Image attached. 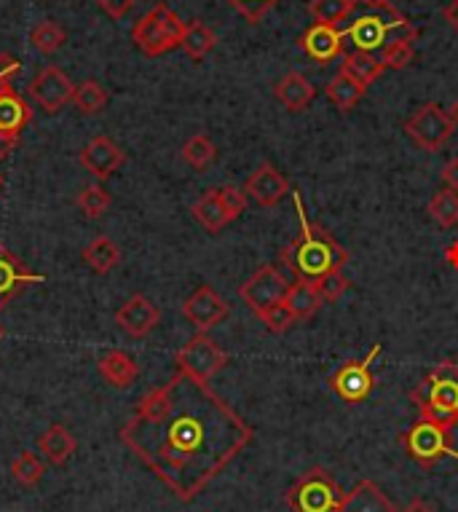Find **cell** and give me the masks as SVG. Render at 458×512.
<instances>
[{"label": "cell", "instance_id": "6da1fadb", "mask_svg": "<svg viewBox=\"0 0 458 512\" xmlns=\"http://www.w3.org/2000/svg\"><path fill=\"white\" fill-rule=\"evenodd\" d=\"M118 437L180 502H193L252 443L255 429L209 384L175 368L140 397Z\"/></svg>", "mask_w": 458, "mask_h": 512}, {"label": "cell", "instance_id": "7a4b0ae2", "mask_svg": "<svg viewBox=\"0 0 458 512\" xmlns=\"http://www.w3.org/2000/svg\"><path fill=\"white\" fill-rule=\"evenodd\" d=\"M292 202L298 210L300 234L282 250V263L287 266V271H292L298 279H306V282L325 277L330 271H343V266L349 263V252L335 242L330 231L311 223L306 210H303L300 194H292Z\"/></svg>", "mask_w": 458, "mask_h": 512}, {"label": "cell", "instance_id": "3957f363", "mask_svg": "<svg viewBox=\"0 0 458 512\" xmlns=\"http://www.w3.org/2000/svg\"><path fill=\"white\" fill-rule=\"evenodd\" d=\"M343 38L349 51H384L394 41H418V27L410 25L392 0L381 3H359L354 0V11L343 22Z\"/></svg>", "mask_w": 458, "mask_h": 512}, {"label": "cell", "instance_id": "277c9868", "mask_svg": "<svg viewBox=\"0 0 458 512\" xmlns=\"http://www.w3.org/2000/svg\"><path fill=\"white\" fill-rule=\"evenodd\" d=\"M410 403L424 419H434L445 427H458V365L440 362L434 365L416 389H410Z\"/></svg>", "mask_w": 458, "mask_h": 512}, {"label": "cell", "instance_id": "5b68a950", "mask_svg": "<svg viewBox=\"0 0 458 512\" xmlns=\"http://www.w3.org/2000/svg\"><path fill=\"white\" fill-rule=\"evenodd\" d=\"M185 25L188 22L177 17L167 3H156L148 14L134 22L132 41L145 57H164L172 49H180Z\"/></svg>", "mask_w": 458, "mask_h": 512}, {"label": "cell", "instance_id": "8992f818", "mask_svg": "<svg viewBox=\"0 0 458 512\" xmlns=\"http://www.w3.org/2000/svg\"><path fill=\"white\" fill-rule=\"evenodd\" d=\"M343 494L346 491L338 486L333 472L325 467H311L284 491V502L292 512H338Z\"/></svg>", "mask_w": 458, "mask_h": 512}, {"label": "cell", "instance_id": "52a82bcc", "mask_svg": "<svg viewBox=\"0 0 458 512\" xmlns=\"http://www.w3.org/2000/svg\"><path fill=\"white\" fill-rule=\"evenodd\" d=\"M397 440L405 448V454L416 464H421L424 470L440 464L442 459H458L456 445H453V429L434 419H424L421 416L405 432H400Z\"/></svg>", "mask_w": 458, "mask_h": 512}, {"label": "cell", "instance_id": "ba28073f", "mask_svg": "<svg viewBox=\"0 0 458 512\" xmlns=\"http://www.w3.org/2000/svg\"><path fill=\"white\" fill-rule=\"evenodd\" d=\"M456 132V124L448 110H442L437 102H426L405 118V135L426 153H437L445 148L450 137Z\"/></svg>", "mask_w": 458, "mask_h": 512}, {"label": "cell", "instance_id": "9c48e42d", "mask_svg": "<svg viewBox=\"0 0 458 512\" xmlns=\"http://www.w3.org/2000/svg\"><path fill=\"white\" fill-rule=\"evenodd\" d=\"M381 352H384V346L375 344L373 349L367 352L365 360L343 362L341 368L327 378V387H330V392L341 397L343 403H365L375 389V376H373V370H370V365H373L375 357H378Z\"/></svg>", "mask_w": 458, "mask_h": 512}, {"label": "cell", "instance_id": "30bf717a", "mask_svg": "<svg viewBox=\"0 0 458 512\" xmlns=\"http://www.w3.org/2000/svg\"><path fill=\"white\" fill-rule=\"evenodd\" d=\"M225 365H228V354H225L207 333H196V336H193L183 349H177L175 354V368L188 373V376H193L196 381H204V384H209Z\"/></svg>", "mask_w": 458, "mask_h": 512}, {"label": "cell", "instance_id": "8fae6325", "mask_svg": "<svg viewBox=\"0 0 458 512\" xmlns=\"http://www.w3.org/2000/svg\"><path fill=\"white\" fill-rule=\"evenodd\" d=\"M295 279H287V271L282 266H260L242 287H239V298L250 306L255 314L271 309L274 303H282L287 298V290Z\"/></svg>", "mask_w": 458, "mask_h": 512}, {"label": "cell", "instance_id": "7c38bea8", "mask_svg": "<svg viewBox=\"0 0 458 512\" xmlns=\"http://www.w3.org/2000/svg\"><path fill=\"white\" fill-rule=\"evenodd\" d=\"M75 94V84L70 81L62 68H43L38 76L30 81V100L43 110V113H57L67 105V102H73Z\"/></svg>", "mask_w": 458, "mask_h": 512}, {"label": "cell", "instance_id": "4fadbf2b", "mask_svg": "<svg viewBox=\"0 0 458 512\" xmlns=\"http://www.w3.org/2000/svg\"><path fill=\"white\" fill-rule=\"evenodd\" d=\"M231 314V306L223 295L217 293L215 287L201 285L199 290H193L183 301V317L191 322L199 333L217 328L225 317Z\"/></svg>", "mask_w": 458, "mask_h": 512}, {"label": "cell", "instance_id": "5bb4252c", "mask_svg": "<svg viewBox=\"0 0 458 512\" xmlns=\"http://www.w3.org/2000/svg\"><path fill=\"white\" fill-rule=\"evenodd\" d=\"M300 49L317 65H330L346 54V38H343V30L338 25L314 22L306 33L300 35Z\"/></svg>", "mask_w": 458, "mask_h": 512}, {"label": "cell", "instance_id": "9a60e30c", "mask_svg": "<svg viewBox=\"0 0 458 512\" xmlns=\"http://www.w3.org/2000/svg\"><path fill=\"white\" fill-rule=\"evenodd\" d=\"M161 311L156 303L150 301L148 295L134 293L129 301L116 311V325L124 330L126 336L145 338L148 333L159 328Z\"/></svg>", "mask_w": 458, "mask_h": 512}, {"label": "cell", "instance_id": "2e32d148", "mask_svg": "<svg viewBox=\"0 0 458 512\" xmlns=\"http://www.w3.org/2000/svg\"><path fill=\"white\" fill-rule=\"evenodd\" d=\"M78 161H81V167H84L92 177H97V180H108V177H113L118 169L124 167L126 153L118 148L116 140L100 135L92 137V140L84 145V151H81Z\"/></svg>", "mask_w": 458, "mask_h": 512}, {"label": "cell", "instance_id": "e0dca14e", "mask_svg": "<svg viewBox=\"0 0 458 512\" xmlns=\"http://www.w3.org/2000/svg\"><path fill=\"white\" fill-rule=\"evenodd\" d=\"M244 194L250 196L255 204H260V207H276L284 196L290 194V183H287V177L274 164L266 161V164H260L252 172L247 185H244Z\"/></svg>", "mask_w": 458, "mask_h": 512}, {"label": "cell", "instance_id": "ac0fdd59", "mask_svg": "<svg viewBox=\"0 0 458 512\" xmlns=\"http://www.w3.org/2000/svg\"><path fill=\"white\" fill-rule=\"evenodd\" d=\"M43 279H46L43 274L27 271L17 255L6 244H0V311L9 306L11 298L19 290H25L30 285H41Z\"/></svg>", "mask_w": 458, "mask_h": 512}, {"label": "cell", "instance_id": "d6986e66", "mask_svg": "<svg viewBox=\"0 0 458 512\" xmlns=\"http://www.w3.org/2000/svg\"><path fill=\"white\" fill-rule=\"evenodd\" d=\"M338 512H400L384 488L375 480H359L357 486L343 494Z\"/></svg>", "mask_w": 458, "mask_h": 512}, {"label": "cell", "instance_id": "ffe728a7", "mask_svg": "<svg viewBox=\"0 0 458 512\" xmlns=\"http://www.w3.org/2000/svg\"><path fill=\"white\" fill-rule=\"evenodd\" d=\"M274 97L290 113H303L314 102V97H317V86L311 84L306 76H300V73L292 70V73H287V76L276 81Z\"/></svg>", "mask_w": 458, "mask_h": 512}, {"label": "cell", "instance_id": "44dd1931", "mask_svg": "<svg viewBox=\"0 0 458 512\" xmlns=\"http://www.w3.org/2000/svg\"><path fill=\"white\" fill-rule=\"evenodd\" d=\"M30 121H33V108L27 105L25 97H19L14 86H3L0 89V132L19 137Z\"/></svg>", "mask_w": 458, "mask_h": 512}, {"label": "cell", "instance_id": "7402d4cb", "mask_svg": "<svg viewBox=\"0 0 458 512\" xmlns=\"http://www.w3.org/2000/svg\"><path fill=\"white\" fill-rule=\"evenodd\" d=\"M100 376L108 381L110 387L126 389L132 387L137 376H140V365L132 354L121 352V349H110L100 357Z\"/></svg>", "mask_w": 458, "mask_h": 512}, {"label": "cell", "instance_id": "603a6c76", "mask_svg": "<svg viewBox=\"0 0 458 512\" xmlns=\"http://www.w3.org/2000/svg\"><path fill=\"white\" fill-rule=\"evenodd\" d=\"M384 70V62H381L378 54H370V51H346L343 54L341 73L351 76L357 84L365 86V89L384 76Z\"/></svg>", "mask_w": 458, "mask_h": 512}, {"label": "cell", "instance_id": "cb8c5ba5", "mask_svg": "<svg viewBox=\"0 0 458 512\" xmlns=\"http://www.w3.org/2000/svg\"><path fill=\"white\" fill-rule=\"evenodd\" d=\"M38 448H41V454L46 456L54 467H62V464L75 454L78 443H75V437L70 429L62 427V424H51V427L38 437Z\"/></svg>", "mask_w": 458, "mask_h": 512}, {"label": "cell", "instance_id": "d4e9b609", "mask_svg": "<svg viewBox=\"0 0 458 512\" xmlns=\"http://www.w3.org/2000/svg\"><path fill=\"white\" fill-rule=\"evenodd\" d=\"M284 303L290 306L292 314H295V319H298V322H306V319H311L319 309H322V303L325 301H322V295L317 293L314 282L295 279V282L290 285V290H287V298H284Z\"/></svg>", "mask_w": 458, "mask_h": 512}, {"label": "cell", "instance_id": "484cf974", "mask_svg": "<svg viewBox=\"0 0 458 512\" xmlns=\"http://www.w3.org/2000/svg\"><path fill=\"white\" fill-rule=\"evenodd\" d=\"M81 258L97 274H110L121 263V250H118V244L110 236H94L92 242L84 247V252H81Z\"/></svg>", "mask_w": 458, "mask_h": 512}, {"label": "cell", "instance_id": "4316f807", "mask_svg": "<svg viewBox=\"0 0 458 512\" xmlns=\"http://www.w3.org/2000/svg\"><path fill=\"white\" fill-rule=\"evenodd\" d=\"M365 92V86L357 84V81L351 76H346V73H338V76L330 78L325 86V97L333 102L341 113H349V110L357 108L359 100L365 97Z\"/></svg>", "mask_w": 458, "mask_h": 512}, {"label": "cell", "instance_id": "83f0119b", "mask_svg": "<svg viewBox=\"0 0 458 512\" xmlns=\"http://www.w3.org/2000/svg\"><path fill=\"white\" fill-rule=\"evenodd\" d=\"M191 212H193V218H196V223L207 228L209 234H217V231H223V228L231 223L228 215H225V207L223 202H220L217 188H212V191H207V194L201 196L199 202L193 204Z\"/></svg>", "mask_w": 458, "mask_h": 512}, {"label": "cell", "instance_id": "f1b7e54d", "mask_svg": "<svg viewBox=\"0 0 458 512\" xmlns=\"http://www.w3.org/2000/svg\"><path fill=\"white\" fill-rule=\"evenodd\" d=\"M215 46H217V35L212 27H207L204 22H188V25H185L180 49H183L188 57L201 62V59L207 57L209 51L215 49Z\"/></svg>", "mask_w": 458, "mask_h": 512}, {"label": "cell", "instance_id": "f546056e", "mask_svg": "<svg viewBox=\"0 0 458 512\" xmlns=\"http://www.w3.org/2000/svg\"><path fill=\"white\" fill-rule=\"evenodd\" d=\"M110 94L108 89L100 84V81H94V78H89V81H84V84H75V94H73V105L84 116H97V113H102L105 110V105H108Z\"/></svg>", "mask_w": 458, "mask_h": 512}, {"label": "cell", "instance_id": "4dcf8cb0", "mask_svg": "<svg viewBox=\"0 0 458 512\" xmlns=\"http://www.w3.org/2000/svg\"><path fill=\"white\" fill-rule=\"evenodd\" d=\"M429 218L440 228H456L458 226V191L440 188L437 194L429 199Z\"/></svg>", "mask_w": 458, "mask_h": 512}, {"label": "cell", "instance_id": "1f68e13d", "mask_svg": "<svg viewBox=\"0 0 458 512\" xmlns=\"http://www.w3.org/2000/svg\"><path fill=\"white\" fill-rule=\"evenodd\" d=\"M78 210L84 212L89 220H100L105 212L110 210V204H113V196L108 194V188L100 183L84 185L81 191H78Z\"/></svg>", "mask_w": 458, "mask_h": 512}, {"label": "cell", "instance_id": "d6a6232c", "mask_svg": "<svg viewBox=\"0 0 458 512\" xmlns=\"http://www.w3.org/2000/svg\"><path fill=\"white\" fill-rule=\"evenodd\" d=\"M65 41H67V33L57 25V22H51V19L38 22V25L30 30V46H33L38 54H46V57L62 49Z\"/></svg>", "mask_w": 458, "mask_h": 512}, {"label": "cell", "instance_id": "836d02e7", "mask_svg": "<svg viewBox=\"0 0 458 512\" xmlns=\"http://www.w3.org/2000/svg\"><path fill=\"white\" fill-rule=\"evenodd\" d=\"M43 475H46V464H43L33 451H22V454L11 462V478L17 480L19 486H38L43 480Z\"/></svg>", "mask_w": 458, "mask_h": 512}, {"label": "cell", "instance_id": "e575fe53", "mask_svg": "<svg viewBox=\"0 0 458 512\" xmlns=\"http://www.w3.org/2000/svg\"><path fill=\"white\" fill-rule=\"evenodd\" d=\"M351 11H354V0H311L309 3V14L314 22H325V25L341 27Z\"/></svg>", "mask_w": 458, "mask_h": 512}, {"label": "cell", "instance_id": "d590c367", "mask_svg": "<svg viewBox=\"0 0 458 512\" xmlns=\"http://www.w3.org/2000/svg\"><path fill=\"white\" fill-rule=\"evenodd\" d=\"M217 159V145L207 135H193L183 145V161L193 169H207Z\"/></svg>", "mask_w": 458, "mask_h": 512}, {"label": "cell", "instance_id": "8d00e7d4", "mask_svg": "<svg viewBox=\"0 0 458 512\" xmlns=\"http://www.w3.org/2000/svg\"><path fill=\"white\" fill-rule=\"evenodd\" d=\"M258 317H260V322L266 325V330H271L274 336H282V333H287V330H290L292 325L298 322V319H295V314H292V309L284 301L274 303L271 309L260 311Z\"/></svg>", "mask_w": 458, "mask_h": 512}, {"label": "cell", "instance_id": "74e56055", "mask_svg": "<svg viewBox=\"0 0 458 512\" xmlns=\"http://www.w3.org/2000/svg\"><path fill=\"white\" fill-rule=\"evenodd\" d=\"M416 59V46L408 41H394L381 51V62L386 70H405Z\"/></svg>", "mask_w": 458, "mask_h": 512}, {"label": "cell", "instance_id": "f35d334b", "mask_svg": "<svg viewBox=\"0 0 458 512\" xmlns=\"http://www.w3.org/2000/svg\"><path fill=\"white\" fill-rule=\"evenodd\" d=\"M349 279L343 277V271H330L325 277L314 279V287H317V293L322 295V301L325 303H335L341 298L346 290H349Z\"/></svg>", "mask_w": 458, "mask_h": 512}, {"label": "cell", "instance_id": "ab89813d", "mask_svg": "<svg viewBox=\"0 0 458 512\" xmlns=\"http://www.w3.org/2000/svg\"><path fill=\"white\" fill-rule=\"evenodd\" d=\"M217 194H220V202H223L225 215H228L231 223H234L239 215H244V210H247V194H244V188L223 185V188H217Z\"/></svg>", "mask_w": 458, "mask_h": 512}, {"label": "cell", "instance_id": "60d3db41", "mask_svg": "<svg viewBox=\"0 0 458 512\" xmlns=\"http://www.w3.org/2000/svg\"><path fill=\"white\" fill-rule=\"evenodd\" d=\"M279 0H228V6H234L250 25H258L268 11L274 9Z\"/></svg>", "mask_w": 458, "mask_h": 512}, {"label": "cell", "instance_id": "b9f144b4", "mask_svg": "<svg viewBox=\"0 0 458 512\" xmlns=\"http://www.w3.org/2000/svg\"><path fill=\"white\" fill-rule=\"evenodd\" d=\"M110 19H124L140 0H94Z\"/></svg>", "mask_w": 458, "mask_h": 512}, {"label": "cell", "instance_id": "7bdbcfd3", "mask_svg": "<svg viewBox=\"0 0 458 512\" xmlns=\"http://www.w3.org/2000/svg\"><path fill=\"white\" fill-rule=\"evenodd\" d=\"M442 183H445V188H450V191H458V156L456 159L445 161V167H442Z\"/></svg>", "mask_w": 458, "mask_h": 512}, {"label": "cell", "instance_id": "ee69618b", "mask_svg": "<svg viewBox=\"0 0 458 512\" xmlns=\"http://www.w3.org/2000/svg\"><path fill=\"white\" fill-rule=\"evenodd\" d=\"M19 145V137L14 135H6V132H0V161L9 159L11 151Z\"/></svg>", "mask_w": 458, "mask_h": 512}, {"label": "cell", "instance_id": "f6af8a7d", "mask_svg": "<svg viewBox=\"0 0 458 512\" xmlns=\"http://www.w3.org/2000/svg\"><path fill=\"white\" fill-rule=\"evenodd\" d=\"M442 17H445V22L450 25V30L458 33V0H450L448 6H445V11H442Z\"/></svg>", "mask_w": 458, "mask_h": 512}, {"label": "cell", "instance_id": "bcb514c9", "mask_svg": "<svg viewBox=\"0 0 458 512\" xmlns=\"http://www.w3.org/2000/svg\"><path fill=\"white\" fill-rule=\"evenodd\" d=\"M442 255H445V263H448L450 269L458 271V239H456V242H450L448 247H445V252H442Z\"/></svg>", "mask_w": 458, "mask_h": 512}, {"label": "cell", "instance_id": "7dc6e473", "mask_svg": "<svg viewBox=\"0 0 458 512\" xmlns=\"http://www.w3.org/2000/svg\"><path fill=\"white\" fill-rule=\"evenodd\" d=\"M400 512H434V507L429 502H424V499H413V502L405 504Z\"/></svg>", "mask_w": 458, "mask_h": 512}, {"label": "cell", "instance_id": "c3c4849f", "mask_svg": "<svg viewBox=\"0 0 458 512\" xmlns=\"http://www.w3.org/2000/svg\"><path fill=\"white\" fill-rule=\"evenodd\" d=\"M448 113H450V118H453V124H456V129H458V100L453 102V108H450Z\"/></svg>", "mask_w": 458, "mask_h": 512}, {"label": "cell", "instance_id": "681fc988", "mask_svg": "<svg viewBox=\"0 0 458 512\" xmlns=\"http://www.w3.org/2000/svg\"><path fill=\"white\" fill-rule=\"evenodd\" d=\"M3 336H6V328H3V325H0V341H3Z\"/></svg>", "mask_w": 458, "mask_h": 512}, {"label": "cell", "instance_id": "f907efd6", "mask_svg": "<svg viewBox=\"0 0 458 512\" xmlns=\"http://www.w3.org/2000/svg\"><path fill=\"white\" fill-rule=\"evenodd\" d=\"M3 86H6V84H3V81H0V89H3ZM11 86V84H9Z\"/></svg>", "mask_w": 458, "mask_h": 512}, {"label": "cell", "instance_id": "816d5d0a", "mask_svg": "<svg viewBox=\"0 0 458 512\" xmlns=\"http://www.w3.org/2000/svg\"><path fill=\"white\" fill-rule=\"evenodd\" d=\"M0 185H3V175H0Z\"/></svg>", "mask_w": 458, "mask_h": 512}]
</instances>
